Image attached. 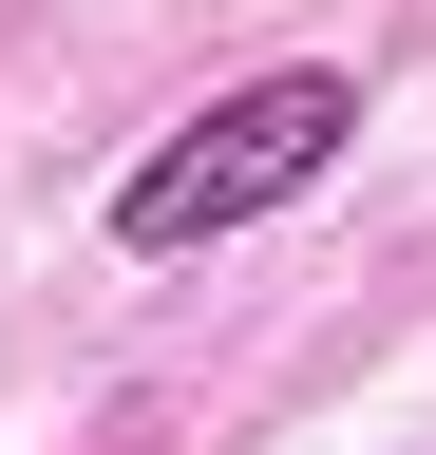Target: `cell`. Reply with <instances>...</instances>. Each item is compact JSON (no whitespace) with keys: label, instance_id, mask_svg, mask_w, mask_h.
<instances>
[{"label":"cell","instance_id":"cell-1","mask_svg":"<svg viewBox=\"0 0 436 455\" xmlns=\"http://www.w3.org/2000/svg\"><path fill=\"white\" fill-rule=\"evenodd\" d=\"M342 133H361V76L285 57V76L209 95V114H190L171 152H133V190H115V247H133V266H190V247H228V228L304 209L322 171H342Z\"/></svg>","mask_w":436,"mask_h":455}]
</instances>
